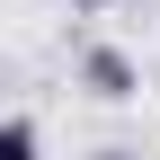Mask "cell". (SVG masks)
<instances>
[{
    "mask_svg": "<svg viewBox=\"0 0 160 160\" xmlns=\"http://www.w3.org/2000/svg\"><path fill=\"white\" fill-rule=\"evenodd\" d=\"M80 80H89L98 98H133V89H142V71H133V62H125L116 45H98V53H80Z\"/></svg>",
    "mask_w": 160,
    "mask_h": 160,
    "instance_id": "6da1fadb",
    "label": "cell"
},
{
    "mask_svg": "<svg viewBox=\"0 0 160 160\" xmlns=\"http://www.w3.org/2000/svg\"><path fill=\"white\" fill-rule=\"evenodd\" d=\"M0 160H36V125H27V116L0 125Z\"/></svg>",
    "mask_w": 160,
    "mask_h": 160,
    "instance_id": "7a4b0ae2",
    "label": "cell"
},
{
    "mask_svg": "<svg viewBox=\"0 0 160 160\" xmlns=\"http://www.w3.org/2000/svg\"><path fill=\"white\" fill-rule=\"evenodd\" d=\"M98 160H133V151H98Z\"/></svg>",
    "mask_w": 160,
    "mask_h": 160,
    "instance_id": "3957f363",
    "label": "cell"
},
{
    "mask_svg": "<svg viewBox=\"0 0 160 160\" xmlns=\"http://www.w3.org/2000/svg\"><path fill=\"white\" fill-rule=\"evenodd\" d=\"M80 9H107V0H80Z\"/></svg>",
    "mask_w": 160,
    "mask_h": 160,
    "instance_id": "277c9868",
    "label": "cell"
}]
</instances>
